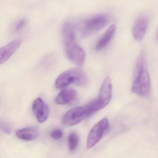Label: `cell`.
Here are the masks:
<instances>
[{
	"mask_svg": "<svg viewBox=\"0 0 158 158\" xmlns=\"http://www.w3.org/2000/svg\"><path fill=\"white\" fill-rule=\"evenodd\" d=\"M94 100L83 106L78 107L68 111L62 118V123L65 126L78 124L97 111H98Z\"/></svg>",
	"mask_w": 158,
	"mask_h": 158,
	"instance_id": "obj_3",
	"label": "cell"
},
{
	"mask_svg": "<svg viewBox=\"0 0 158 158\" xmlns=\"http://www.w3.org/2000/svg\"><path fill=\"white\" fill-rule=\"evenodd\" d=\"M112 97V85L109 77L105 79L99 91L97 99H96L100 110L107 105Z\"/></svg>",
	"mask_w": 158,
	"mask_h": 158,
	"instance_id": "obj_7",
	"label": "cell"
},
{
	"mask_svg": "<svg viewBox=\"0 0 158 158\" xmlns=\"http://www.w3.org/2000/svg\"><path fill=\"white\" fill-rule=\"evenodd\" d=\"M77 91L71 88H64L55 99L56 104L59 105H66L73 101L77 96Z\"/></svg>",
	"mask_w": 158,
	"mask_h": 158,
	"instance_id": "obj_12",
	"label": "cell"
},
{
	"mask_svg": "<svg viewBox=\"0 0 158 158\" xmlns=\"http://www.w3.org/2000/svg\"><path fill=\"white\" fill-rule=\"evenodd\" d=\"M0 128L3 132L6 134H10L11 130L9 126L2 121H0Z\"/></svg>",
	"mask_w": 158,
	"mask_h": 158,
	"instance_id": "obj_17",
	"label": "cell"
},
{
	"mask_svg": "<svg viewBox=\"0 0 158 158\" xmlns=\"http://www.w3.org/2000/svg\"><path fill=\"white\" fill-rule=\"evenodd\" d=\"M74 83L80 87H85L87 84V79L85 73L79 68L72 69L61 73L56 81V87L58 89L66 88Z\"/></svg>",
	"mask_w": 158,
	"mask_h": 158,
	"instance_id": "obj_4",
	"label": "cell"
},
{
	"mask_svg": "<svg viewBox=\"0 0 158 158\" xmlns=\"http://www.w3.org/2000/svg\"><path fill=\"white\" fill-rule=\"evenodd\" d=\"M32 112L40 123L47 120L49 115V106L41 98L35 99L32 104Z\"/></svg>",
	"mask_w": 158,
	"mask_h": 158,
	"instance_id": "obj_9",
	"label": "cell"
},
{
	"mask_svg": "<svg viewBox=\"0 0 158 158\" xmlns=\"http://www.w3.org/2000/svg\"><path fill=\"white\" fill-rule=\"evenodd\" d=\"M21 41L19 39L14 40L0 49V65L7 61L19 48Z\"/></svg>",
	"mask_w": 158,
	"mask_h": 158,
	"instance_id": "obj_10",
	"label": "cell"
},
{
	"mask_svg": "<svg viewBox=\"0 0 158 158\" xmlns=\"http://www.w3.org/2000/svg\"><path fill=\"white\" fill-rule=\"evenodd\" d=\"M157 40H158V33H157Z\"/></svg>",
	"mask_w": 158,
	"mask_h": 158,
	"instance_id": "obj_18",
	"label": "cell"
},
{
	"mask_svg": "<svg viewBox=\"0 0 158 158\" xmlns=\"http://www.w3.org/2000/svg\"><path fill=\"white\" fill-rule=\"evenodd\" d=\"M39 130L35 127L23 128L16 132V135L18 138L26 141L35 140L39 136Z\"/></svg>",
	"mask_w": 158,
	"mask_h": 158,
	"instance_id": "obj_13",
	"label": "cell"
},
{
	"mask_svg": "<svg viewBox=\"0 0 158 158\" xmlns=\"http://www.w3.org/2000/svg\"><path fill=\"white\" fill-rule=\"evenodd\" d=\"M109 127V122L106 118L102 119L93 127L87 137V149L95 146L101 140L105 133L108 130Z\"/></svg>",
	"mask_w": 158,
	"mask_h": 158,
	"instance_id": "obj_6",
	"label": "cell"
},
{
	"mask_svg": "<svg viewBox=\"0 0 158 158\" xmlns=\"http://www.w3.org/2000/svg\"><path fill=\"white\" fill-rule=\"evenodd\" d=\"M135 77L132 85V92L141 96H146L150 93L151 80L147 67L144 53L142 52L136 61Z\"/></svg>",
	"mask_w": 158,
	"mask_h": 158,
	"instance_id": "obj_2",
	"label": "cell"
},
{
	"mask_svg": "<svg viewBox=\"0 0 158 158\" xmlns=\"http://www.w3.org/2000/svg\"><path fill=\"white\" fill-rule=\"evenodd\" d=\"M109 17L105 14H100L87 19L81 26V34L87 37L100 30L109 21Z\"/></svg>",
	"mask_w": 158,
	"mask_h": 158,
	"instance_id": "obj_5",
	"label": "cell"
},
{
	"mask_svg": "<svg viewBox=\"0 0 158 158\" xmlns=\"http://www.w3.org/2000/svg\"><path fill=\"white\" fill-rule=\"evenodd\" d=\"M63 136V132L60 129H55L51 133V137L54 140H58Z\"/></svg>",
	"mask_w": 158,
	"mask_h": 158,
	"instance_id": "obj_16",
	"label": "cell"
},
{
	"mask_svg": "<svg viewBox=\"0 0 158 158\" xmlns=\"http://www.w3.org/2000/svg\"><path fill=\"white\" fill-rule=\"evenodd\" d=\"M149 19L146 15L139 16L134 23L132 35L136 41H140L144 38L148 28Z\"/></svg>",
	"mask_w": 158,
	"mask_h": 158,
	"instance_id": "obj_8",
	"label": "cell"
},
{
	"mask_svg": "<svg viewBox=\"0 0 158 158\" xmlns=\"http://www.w3.org/2000/svg\"><path fill=\"white\" fill-rule=\"evenodd\" d=\"M116 30L117 27L115 25H111L96 45L95 50L98 52L106 47L114 37Z\"/></svg>",
	"mask_w": 158,
	"mask_h": 158,
	"instance_id": "obj_11",
	"label": "cell"
},
{
	"mask_svg": "<svg viewBox=\"0 0 158 158\" xmlns=\"http://www.w3.org/2000/svg\"><path fill=\"white\" fill-rule=\"evenodd\" d=\"M79 142V136L77 133L73 132L70 134L68 138L69 150L72 152L76 150L78 146Z\"/></svg>",
	"mask_w": 158,
	"mask_h": 158,
	"instance_id": "obj_14",
	"label": "cell"
},
{
	"mask_svg": "<svg viewBox=\"0 0 158 158\" xmlns=\"http://www.w3.org/2000/svg\"><path fill=\"white\" fill-rule=\"evenodd\" d=\"M62 33L67 56L73 64L82 66L85 61V52L77 42L73 24L66 22L63 26Z\"/></svg>",
	"mask_w": 158,
	"mask_h": 158,
	"instance_id": "obj_1",
	"label": "cell"
},
{
	"mask_svg": "<svg viewBox=\"0 0 158 158\" xmlns=\"http://www.w3.org/2000/svg\"><path fill=\"white\" fill-rule=\"evenodd\" d=\"M27 23V19H20L19 20H18L15 24L14 28H13V31L16 33L20 32L26 26Z\"/></svg>",
	"mask_w": 158,
	"mask_h": 158,
	"instance_id": "obj_15",
	"label": "cell"
}]
</instances>
